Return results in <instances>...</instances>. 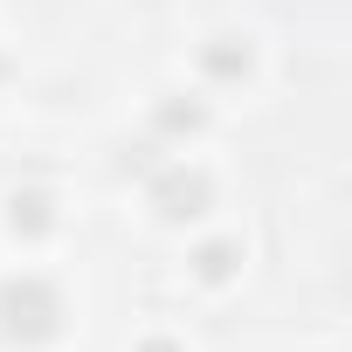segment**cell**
Returning a JSON list of instances; mask_svg holds the SVG:
<instances>
[{
  "label": "cell",
  "mask_w": 352,
  "mask_h": 352,
  "mask_svg": "<svg viewBox=\"0 0 352 352\" xmlns=\"http://www.w3.org/2000/svg\"><path fill=\"white\" fill-rule=\"evenodd\" d=\"M56 324H63V297L42 276H8L0 283V331L14 345H42V338H56Z\"/></svg>",
  "instance_id": "6da1fadb"
},
{
  "label": "cell",
  "mask_w": 352,
  "mask_h": 352,
  "mask_svg": "<svg viewBox=\"0 0 352 352\" xmlns=\"http://www.w3.org/2000/svg\"><path fill=\"white\" fill-rule=\"evenodd\" d=\"M152 201H159V214H173V221H194V214L208 208V180H201V173H166V180L152 187Z\"/></svg>",
  "instance_id": "7a4b0ae2"
},
{
  "label": "cell",
  "mask_w": 352,
  "mask_h": 352,
  "mask_svg": "<svg viewBox=\"0 0 352 352\" xmlns=\"http://www.w3.org/2000/svg\"><path fill=\"white\" fill-rule=\"evenodd\" d=\"M14 228L42 235V228H49V201H42V194H14Z\"/></svg>",
  "instance_id": "3957f363"
},
{
  "label": "cell",
  "mask_w": 352,
  "mask_h": 352,
  "mask_svg": "<svg viewBox=\"0 0 352 352\" xmlns=\"http://www.w3.org/2000/svg\"><path fill=\"white\" fill-rule=\"evenodd\" d=\"M145 352H173V345H145Z\"/></svg>",
  "instance_id": "277c9868"
}]
</instances>
